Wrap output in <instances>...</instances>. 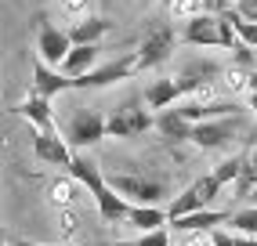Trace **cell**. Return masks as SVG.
Instances as JSON below:
<instances>
[{
	"instance_id": "16",
	"label": "cell",
	"mask_w": 257,
	"mask_h": 246,
	"mask_svg": "<svg viewBox=\"0 0 257 246\" xmlns=\"http://www.w3.org/2000/svg\"><path fill=\"white\" fill-rule=\"evenodd\" d=\"M181 98V87L178 76H163V80H152L145 87V105L152 112H163V109H174V101Z\"/></svg>"
},
{
	"instance_id": "20",
	"label": "cell",
	"mask_w": 257,
	"mask_h": 246,
	"mask_svg": "<svg viewBox=\"0 0 257 246\" xmlns=\"http://www.w3.org/2000/svg\"><path fill=\"white\" fill-rule=\"evenodd\" d=\"M105 33H109V22L98 19V15H87V19H76L73 22L69 37H73V44H98Z\"/></svg>"
},
{
	"instance_id": "32",
	"label": "cell",
	"mask_w": 257,
	"mask_h": 246,
	"mask_svg": "<svg viewBox=\"0 0 257 246\" xmlns=\"http://www.w3.org/2000/svg\"><path fill=\"white\" fill-rule=\"evenodd\" d=\"M210 242L214 246H235V232H232V228H214V232H210Z\"/></svg>"
},
{
	"instance_id": "37",
	"label": "cell",
	"mask_w": 257,
	"mask_h": 246,
	"mask_svg": "<svg viewBox=\"0 0 257 246\" xmlns=\"http://www.w3.org/2000/svg\"><path fill=\"white\" fill-rule=\"evenodd\" d=\"M246 167L257 174V142H253V145H250V152H246Z\"/></svg>"
},
{
	"instance_id": "33",
	"label": "cell",
	"mask_w": 257,
	"mask_h": 246,
	"mask_svg": "<svg viewBox=\"0 0 257 246\" xmlns=\"http://www.w3.org/2000/svg\"><path fill=\"white\" fill-rule=\"evenodd\" d=\"M235 11L243 15V19L257 22V0H235Z\"/></svg>"
},
{
	"instance_id": "29",
	"label": "cell",
	"mask_w": 257,
	"mask_h": 246,
	"mask_svg": "<svg viewBox=\"0 0 257 246\" xmlns=\"http://www.w3.org/2000/svg\"><path fill=\"white\" fill-rule=\"evenodd\" d=\"M235 29H239V40H243V44L257 47V22H250V19L239 15V19H235Z\"/></svg>"
},
{
	"instance_id": "22",
	"label": "cell",
	"mask_w": 257,
	"mask_h": 246,
	"mask_svg": "<svg viewBox=\"0 0 257 246\" xmlns=\"http://www.w3.org/2000/svg\"><path fill=\"white\" fill-rule=\"evenodd\" d=\"M203 206H207V203H203L199 188H196V185H188L185 192L170 196V203H167V214H170V221H174V217H185V214H192V210H203Z\"/></svg>"
},
{
	"instance_id": "1",
	"label": "cell",
	"mask_w": 257,
	"mask_h": 246,
	"mask_svg": "<svg viewBox=\"0 0 257 246\" xmlns=\"http://www.w3.org/2000/svg\"><path fill=\"white\" fill-rule=\"evenodd\" d=\"M105 178H109V185H112L127 203H149V206H160V203L170 196V188H167L163 181H152V178H145V174L109 170Z\"/></svg>"
},
{
	"instance_id": "12",
	"label": "cell",
	"mask_w": 257,
	"mask_h": 246,
	"mask_svg": "<svg viewBox=\"0 0 257 246\" xmlns=\"http://www.w3.org/2000/svg\"><path fill=\"white\" fill-rule=\"evenodd\" d=\"M225 221H228L225 210L203 206V210H192V214H185V217H174L170 228H174V235H181V232H214V228L225 224Z\"/></svg>"
},
{
	"instance_id": "27",
	"label": "cell",
	"mask_w": 257,
	"mask_h": 246,
	"mask_svg": "<svg viewBox=\"0 0 257 246\" xmlns=\"http://www.w3.org/2000/svg\"><path fill=\"white\" fill-rule=\"evenodd\" d=\"M76 228H80V217H76V210H73V206L58 210V232H62V239H73V235H76Z\"/></svg>"
},
{
	"instance_id": "8",
	"label": "cell",
	"mask_w": 257,
	"mask_h": 246,
	"mask_svg": "<svg viewBox=\"0 0 257 246\" xmlns=\"http://www.w3.org/2000/svg\"><path fill=\"white\" fill-rule=\"evenodd\" d=\"M33 156L47 167H69L73 163V145L58 138V131H37L33 134Z\"/></svg>"
},
{
	"instance_id": "7",
	"label": "cell",
	"mask_w": 257,
	"mask_h": 246,
	"mask_svg": "<svg viewBox=\"0 0 257 246\" xmlns=\"http://www.w3.org/2000/svg\"><path fill=\"white\" fill-rule=\"evenodd\" d=\"M73 51V37L58 26H51L47 19H40V29H37V58H44L47 65H62L65 55Z\"/></svg>"
},
{
	"instance_id": "26",
	"label": "cell",
	"mask_w": 257,
	"mask_h": 246,
	"mask_svg": "<svg viewBox=\"0 0 257 246\" xmlns=\"http://www.w3.org/2000/svg\"><path fill=\"white\" fill-rule=\"evenodd\" d=\"M167 11L170 19H192V15H199V0H167Z\"/></svg>"
},
{
	"instance_id": "21",
	"label": "cell",
	"mask_w": 257,
	"mask_h": 246,
	"mask_svg": "<svg viewBox=\"0 0 257 246\" xmlns=\"http://www.w3.org/2000/svg\"><path fill=\"white\" fill-rule=\"evenodd\" d=\"M76 196H80V181L73 178H55L51 181V188H47V199L55 203L58 210H65V206H76Z\"/></svg>"
},
{
	"instance_id": "18",
	"label": "cell",
	"mask_w": 257,
	"mask_h": 246,
	"mask_svg": "<svg viewBox=\"0 0 257 246\" xmlns=\"http://www.w3.org/2000/svg\"><path fill=\"white\" fill-rule=\"evenodd\" d=\"M170 221V214L163 206H149V203H131V210H127V221L123 224H131V228H138V232H152V228H163Z\"/></svg>"
},
{
	"instance_id": "30",
	"label": "cell",
	"mask_w": 257,
	"mask_h": 246,
	"mask_svg": "<svg viewBox=\"0 0 257 246\" xmlns=\"http://www.w3.org/2000/svg\"><path fill=\"white\" fill-rule=\"evenodd\" d=\"M62 11L69 15V19H87L91 0H62Z\"/></svg>"
},
{
	"instance_id": "24",
	"label": "cell",
	"mask_w": 257,
	"mask_h": 246,
	"mask_svg": "<svg viewBox=\"0 0 257 246\" xmlns=\"http://www.w3.org/2000/svg\"><path fill=\"white\" fill-rule=\"evenodd\" d=\"M243 163H246V156H228V160H221L210 174H214V178L225 185V188H232V185H235V178L243 174Z\"/></svg>"
},
{
	"instance_id": "25",
	"label": "cell",
	"mask_w": 257,
	"mask_h": 246,
	"mask_svg": "<svg viewBox=\"0 0 257 246\" xmlns=\"http://www.w3.org/2000/svg\"><path fill=\"white\" fill-rule=\"evenodd\" d=\"M134 246H174V235H170V224L152 228V232H142Z\"/></svg>"
},
{
	"instance_id": "23",
	"label": "cell",
	"mask_w": 257,
	"mask_h": 246,
	"mask_svg": "<svg viewBox=\"0 0 257 246\" xmlns=\"http://www.w3.org/2000/svg\"><path fill=\"white\" fill-rule=\"evenodd\" d=\"M228 228H232V232H243V235H257V206L246 203L243 210L228 214Z\"/></svg>"
},
{
	"instance_id": "5",
	"label": "cell",
	"mask_w": 257,
	"mask_h": 246,
	"mask_svg": "<svg viewBox=\"0 0 257 246\" xmlns=\"http://www.w3.org/2000/svg\"><path fill=\"white\" fill-rule=\"evenodd\" d=\"M134 73H138V55H123V58H112L105 65L91 69V73L76 76L73 87H76V91H87V87H112L119 80H131Z\"/></svg>"
},
{
	"instance_id": "11",
	"label": "cell",
	"mask_w": 257,
	"mask_h": 246,
	"mask_svg": "<svg viewBox=\"0 0 257 246\" xmlns=\"http://www.w3.org/2000/svg\"><path fill=\"white\" fill-rule=\"evenodd\" d=\"M69 87H73V80L65 76L62 69L47 65L44 58H37V62H33V94L55 98V94H62V91H69Z\"/></svg>"
},
{
	"instance_id": "4",
	"label": "cell",
	"mask_w": 257,
	"mask_h": 246,
	"mask_svg": "<svg viewBox=\"0 0 257 246\" xmlns=\"http://www.w3.org/2000/svg\"><path fill=\"white\" fill-rule=\"evenodd\" d=\"M101 138H109V123H105V116L94 112V109H80V112H73L69 127H65V142H69L73 149H91V145L101 142Z\"/></svg>"
},
{
	"instance_id": "3",
	"label": "cell",
	"mask_w": 257,
	"mask_h": 246,
	"mask_svg": "<svg viewBox=\"0 0 257 246\" xmlns=\"http://www.w3.org/2000/svg\"><path fill=\"white\" fill-rule=\"evenodd\" d=\"M105 123H109V138H138L149 127H156V116H152V109L145 101L127 98L123 105H116V109H112V116Z\"/></svg>"
},
{
	"instance_id": "34",
	"label": "cell",
	"mask_w": 257,
	"mask_h": 246,
	"mask_svg": "<svg viewBox=\"0 0 257 246\" xmlns=\"http://www.w3.org/2000/svg\"><path fill=\"white\" fill-rule=\"evenodd\" d=\"M246 109L253 112V123H257V69H253V83H250V94H246Z\"/></svg>"
},
{
	"instance_id": "15",
	"label": "cell",
	"mask_w": 257,
	"mask_h": 246,
	"mask_svg": "<svg viewBox=\"0 0 257 246\" xmlns=\"http://www.w3.org/2000/svg\"><path fill=\"white\" fill-rule=\"evenodd\" d=\"M65 170H69V174H73V178H76V181H80L83 188H87V192H91V196H94V192H98L101 185H105V181H109V178H105V170H101V167H98V163L91 160V156H87V152H73V163H69V167H65Z\"/></svg>"
},
{
	"instance_id": "10",
	"label": "cell",
	"mask_w": 257,
	"mask_h": 246,
	"mask_svg": "<svg viewBox=\"0 0 257 246\" xmlns=\"http://www.w3.org/2000/svg\"><path fill=\"white\" fill-rule=\"evenodd\" d=\"M15 112H19L33 131H55V109H51V98H44V94H26L15 105Z\"/></svg>"
},
{
	"instance_id": "14",
	"label": "cell",
	"mask_w": 257,
	"mask_h": 246,
	"mask_svg": "<svg viewBox=\"0 0 257 246\" xmlns=\"http://www.w3.org/2000/svg\"><path fill=\"white\" fill-rule=\"evenodd\" d=\"M221 69L225 65H214V62H188L181 73H178V87H181V94H196L203 83H210L221 76Z\"/></svg>"
},
{
	"instance_id": "13",
	"label": "cell",
	"mask_w": 257,
	"mask_h": 246,
	"mask_svg": "<svg viewBox=\"0 0 257 246\" xmlns=\"http://www.w3.org/2000/svg\"><path fill=\"white\" fill-rule=\"evenodd\" d=\"M98 58H101V51L98 44H73V51L65 55V62L58 65L69 80L83 76V73H91V69H98Z\"/></svg>"
},
{
	"instance_id": "6",
	"label": "cell",
	"mask_w": 257,
	"mask_h": 246,
	"mask_svg": "<svg viewBox=\"0 0 257 246\" xmlns=\"http://www.w3.org/2000/svg\"><path fill=\"white\" fill-rule=\"evenodd\" d=\"M239 127H243V112L203 119V123L192 127V145H199V149H221V145H228L232 138L239 134Z\"/></svg>"
},
{
	"instance_id": "38",
	"label": "cell",
	"mask_w": 257,
	"mask_h": 246,
	"mask_svg": "<svg viewBox=\"0 0 257 246\" xmlns=\"http://www.w3.org/2000/svg\"><path fill=\"white\" fill-rule=\"evenodd\" d=\"M87 246H127V242H87Z\"/></svg>"
},
{
	"instance_id": "35",
	"label": "cell",
	"mask_w": 257,
	"mask_h": 246,
	"mask_svg": "<svg viewBox=\"0 0 257 246\" xmlns=\"http://www.w3.org/2000/svg\"><path fill=\"white\" fill-rule=\"evenodd\" d=\"M235 246H257V235H243V232H235Z\"/></svg>"
},
{
	"instance_id": "39",
	"label": "cell",
	"mask_w": 257,
	"mask_h": 246,
	"mask_svg": "<svg viewBox=\"0 0 257 246\" xmlns=\"http://www.w3.org/2000/svg\"><path fill=\"white\" fill-rule=\"evenodd\" d=\"M246 203H253V206H257V188H253V192H250V196H246Z\"/></svg>"
},
{
	"instance_id": "31",
	"label": "cell",
	"mask_w": 257,
	"mask_h": 246,
	"mask_svg": "<svg viewBox=\"0 0 257 246\" xmlns=\"http://www.w3.org/2000/svg\"><path fill=\"white\" fill-rule=\"evenodd\" d=\"M232 0H199V15H225Z\"/></svg>"
},
{
	"instance_id": "28",
	"label": "cell",
	"mask_w": 257,
	"mask_h": 246,
	"mask_svg": "<svg viewBox=\"0 0 257 246\" xmlns=\"http://www.w3.org/2000/svg\"><path fill=\"white\" fill-rule=\"evenodd\" d=\"M232 55H235V62H239V65L257 69V47H250V44H243V40H239V44L232 47Z\"/></svg>"
},
{
	"instance_id": "19",
	"label": "cell",
	"mask_w": 257,
	"mask_h": 246,
	"mask_svg": "<svg viewBox=\"0 0 257 246\" xmlns=\"http://www.w3.org/2000/svg\"><path fill=\"white\" fill-rule=\"evenodd\" d=\"M217 83H221V91H225V94H232V98H239V94H250V83H253V69H246V65L232 62V65H225V69H221Z\"/></svg>"
},
{
	"instance_id": "36",
	"label": "cell",
	"mask_w": 257,
	"mask_h": 246,
	"mask_svg": "<svg viewBox=\"0 0 257 246\" xmlns=\"http://www.w3.org/2000/svg\"><path fill=\"white\" fill-rule=\"evenodd\" d=\"M11 246H62V242H33V239H11Z\"/></svg>"
},
{
	"instance_id": "2",
	"label": "cell",
	"mask_w": 257,
	"mask_h": 246,
	"mask_svg": "<svg viewBox=\"0 0 257 246\" xmlns=\"http://www.w3.org/2000/svg\"><path fill=\"white\" fill-rule=\"evenodd\" d=\"M174 47H178V33H174V26L152 22V26L145 29V37H142L138 51H134V55H138V73L163 65L170 55H174Z\"/></svg>"
},
{
	"instance_id": "9",
	"label": "cell",
	"mask_w": 257,
	"mask_h": 246,
	"mask_svg": "<svg viewBox=\"0 0 257 246\" xmlns=\"http://www.w3.org/2000/svg\"><path fill=\"white\" fill-rule=\"evenodd\" d=\"M181 40L192 44V47H221V22H217V15H192V19H185Z\"/></svg>"
},
{
	"instance_id": "17",
	"label": "cell",
	"mask_w": 257,
	"mask_h": 246,
	"mask_svg": "<svg viewBox=\"0 0 257 246\" xmlns=\"http://www.w3.org/2000/svg\"><path fill=\"white\" fill-rule=\"evenodd\" d=\"M192 119H185L181 109H163L156 116V131L167 138V142H192Z\"/></svg>"
}]
</instances>
